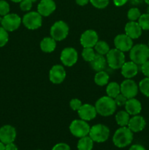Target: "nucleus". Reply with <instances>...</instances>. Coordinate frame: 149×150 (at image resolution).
<instances>
[{"instance_id":"obj_51","label":"nucleus","mask_w":149,"mask_h":150,"mask_svg":"<svg viewBox=\"0 0 149 150\" xmlns=\"http://www.w3.org/2000/svg\"><path fill=\"white\" fill-rule=\"evenodd\" d=\"M148 47H149V41H148Z\"/></svg>"},{"instance_id":"obj_21","label":"nucleus","mask_w":149,"mask_h":150,"mask_svg":"<svg viewBox=\"0 0 149 150\" xmlns=\"http://www.w3.org/2000/svg\"><path fill=\"white\" fill-rule=\"evenodd\" d=\"M125 110L129 115L134 116L140 114L142 111L141 103L134 98L127 100L125 104Z\"/></svg>"},{"instance_id":"obj_15","label":"nucleus","mask_w":149,"mask_h":150,"mask_svg":"<svg viewBox=\"0 0 149 150\" xmlns=\"http://www.w3.org/2000/svg\"><path fill=\"white\" fill-rule=\"evenodd\" d=\"M16 130L14 127L9 125L2 126L0 128V142L4 144L13 143L15 140Z\"/></svg>"},{"instance_id":"obj_36","label":"nucleus","mask_w":149,"mask_h":150,"mask_svg":"<svg viewBox=\"0 0 149 150\" xmlns=\"http://www.w3.org/2000/svg\"><path fill=\"white\" fill-rule=\"evenodd\" d=\"M32 3L31 0H22L20 2V8L23 11H29L32 7Z\"/></svg>"},{"instance_id":"obj_18","label":"nucleus","mask_w":149,"mask_h":150,"mask_svg":"<svg viewBox=\"0 0 149 150\" xmlns=\"http://www.w3.org/2000/svg\"><path fill=\"white\" fill-rule=\"evenodd\" d=\"M146 125V122L142 116L137 115L133 116L130 118L127 127L133 132V133H138L144 130Z\"/></svg>"},{"instance_id":"obj_42","label":"nucleus","mask_w":149,"mask_h":150,"mask_svg":"<svg viewBox=\"0 0 149 150\" xmlns=\"http://www.w3.org/2000/svg\"><path fill=\"white\" fill-rule=\"evenodd\" d=\"M128 1V0H113V3L117 7H121L124 5Z\"/></svg>"},{"instance_id":"obj_29","label":"nucleus","mask_w":149,"mask_h":150,"mask_svg":"<svg viewBox=\"0 0 149 150\" xmlns=\"http://www.w3.org/2000/svg\"><path fill=\"white\" fill-rule=\"evenodd\" d=\"M139 89L143 95L149 98V78L145 77L139 83Z\"/></svg>"},{"instance_id":"obj_13","label":"nucleus","mask_w":149,"mask_h":150,"mask_svg":"<svg viewBox=\"0 0 149 150\" xmlns=\"http://www.w3.org/2000/svg\"><path fill=\"white\" fill-rule=\"evenodd\" d=\"M99 40V36L96 32L92 29L85 31L80 36V44L83 48H93Z\"/></svg>"},{"instance_id":"obj_8","label":"nucleus","mask_w":149,"mask_h":150,"mask_svg":"<svg viewBox=\"0 0 149 150\" xmlns=\"http://www.w3.org/2000/svg\"><path fill=\"white\" fill-rule=\"evenodd\" d=\"M22 23L28 29L35 30L42 26V16L38 12H29L23 17Z\"/></svg>"},{"instance_id":"obj_10","label":"nucleus","mask_w":149,"mask_h":150,"mask_svg":"<svg viewBox=\"0 0 149 150\" xmlns=\"http://www.w3.org/2000/svg\"><path fill=\"white\" fill-rule=\"evenodd\" d=\"M121 93L128 99L133 98L137 95L139 87L134 81L131 79H127L120 85Z\"/></svg>"},{"instance_id":"obj_43","label":"nucleus","mask_w":149,"mask_h":150,"mask_svg":"<svg viewBox=\"0 0 149 150\" xmlns=\"http://www.w3.org/2000/svg\"><path fill=\"white\" fill-rule=\"evenodd\" d=\"M129 150H146L145 148L140 144H134L129 148Z\"/></svg>"},{"instance_id":"obj_5","label":"nucleus","mask_w":149,"mask_h":150,"mask_svg":"<svg viewBox=\"0 0 149 150\" xmlns=\"http://www.w3.org/2000/svg\"><path fill=\"white\" fill-rule=\"evenodd\" d=\"M89 135L93 142L103 143L109 138L110 130L106 125L97 124L91 127Z\"/></svg>"},{"instance_id":"obj_40","label":"nucleus","mask_w":149,"mask_h":150,"mask_svg":"<svg viewBox=\"0 0 149 150\" xmlns=\"http://www.w3.org/2000/svg\"><path fill=\"white\" fill-rule=\"evenodd\" d=\"M52 150H70V147L67 144L58 143L53 147Z\"/></svg>"},{"instance_id":"obj_22","label":"nucleus","mask_w":149,"mask_h":150,"mask_svg":"<svg viewBox=\"0 0 149 150\" xmlns=\"http://www.w3.org/2000/svg\"><path fill=\"white\" fill-rule=\"evenodd\" d=\"M107 64L106 59L104 57L103 55L96 54L93 59L90 62V65L93 69V70L96 72L102 71L105 69Z\"/></svg>"},{"instance_id":"obj_41","label":"nucleus","mask_w":149,"mask_h":150,"mask_svg":"<svg viewBox=\"0 0 149 150\" xmlns=\"http://www.w3.org/2000/svg\"><path fill=\"white\" fill-rule=\"evenodd\" d=\"M5 150H18V147L13 142V143L5 144Z\"/></svg>"},{"instance_id":"obj_32","label":"nucleus","mask_w":149,"mask_h":150,"mask_svg":"<svg viewBox=\"0 0 149 150\" xmlns=\"http://www.w3.org/2000/svg\"><path fill=\"white\" fill-rule=\"evenodd\" d=\"M140 16H141V13L137 7L130 8L127 13V18L131 21H136L137 20H138Z\"/></svg>"},{"instance_id":"obj_11","label":"nucleus","mask_w":149,"mask_h":150,"mask_svg":"<svg viewBox=\"0 0 149 150\" xmlns=\"http://www.w3.org/2000/svg\"><path fill=\"white\" fill-rule=\"evenodd\" d=\"M78 54L74 48L68 47L62 50L60 55V59L63 64L67 67H72L77 62Z\"/></svg>"},{"instance_id":"obj_47","label":"nucleus","mask_w":149,"mask_h":150,"mask_svg":"<svg viewBox=\"0 0 149 150\" xmlns=\"http://www.w3.org/2000/svg\"><path fill=\"white\" fill-rule=\"evenodd\" d=\"M11 1H13V2H15V3H20L22 0H11Z\"/></svg>"},{"instance_id":"obj_39","label":"nucleus","mask_w":149,"mask_h":150,"mask_svg":"<svg viewBox=\"0 0 149 150\" xmlns=\"http://www.w3.org/2000/svg\"><path fill=\"white\" fill-rule=\"evenodd\" d=\"M141 71L145 77L149 78V60L141 64Z\"/></svg>"},{"instance_id":"obj_4","label":"nucleus","mask_w":149,"mask_h":150,"mask_svg":"<svg viewBox=\"0 0 149 150\" xmlns=\"http://www.w3.org/2000/svg\"><path fill=\"white\" fill-rule=\"evenodd\" d=\"M106 60L110 68L118 70L121 68L123 64L125 63V55L124 52L117 48H112L106 54Z\"/></svg>"},{"instance_id":"obj_24","label":"nucleus","mask_w":149,"mask_h":150,"mask_svg":"<svg viewBox=\"0 0 149 150\" xmlns=\"http://www.w3.org/2000/svg\"><path fill=\"white\" fill-rule=\"evenodd\" d=\"M93 146V141L90 136H84L80 138L77 142V147L78 150H92Z\"/></svg>"},{"instance_id":"obj_30","label":"nucleus","mask_w":149,"mask_h":150,"mask_svg":"<svg viewBox=\"0 0 149 150\" xmlns=\"http://www.w3.org/2000/svg\"><path fill=\"white\" fill-rule=\"evenodd\" d=\"M96 54L95 51H93V48H84L83 51H82V57L86 62H90L93 57H95Z\"/></svg>"},{"instance_id":"obj_23","label":"nucleus","mask_w":149,"mask_h":150,"mask_svg":"<svg viewBox=\"0 0 149 150\" xmlns=\"http://www.w3.org/2000/svg\"><path fill=\"white\" fill-rule=\"evenodd\" d=\"M40 48L43 52L51 53L54 51L56 47V41L52 38H45L41 40Z\"/></svg>"},{"instance_id":"obj_25","label":"nucleus","mask_w":149,"mask_h":150,"mask_svg":"<svg viewBox=\"0 0 149 150\" xmlns=\"http://www.w3.org/2000/svg\"><path fill=\"white\" fill-rule=\"evenodd\" d=\"M129 114L126 111H120L115 115V122L121 127H126L128 125L129 121L130 120Z\"/></svg>"},{"instance_id":"obj_16","label":"nucleus","mask_w":149,"mask_h":150,"mask_svg":"<svg viewBox=\"0 0 149 150\" xmlns=\"http://www.w3.org/2000/svg\"><path fill=\"white\" fill-rule=\"evenodd\" d=\"M79 117L84 121H91L96 117L97 112L95 106L89 103L82 104L80 108L77 111Z\"/></svg>"},{"instance_id":"obj_49","label":"nucleus","mask_w":149,"mask_h":150,"mask_svg":"<svg viewBox=\"0 0 149 150\" xmlns=\"http://www.w3.org/2000/svg\"><path fill=\"white\" fill-rule=\"evenodd\" d=\"M147 13H148V14H149V5H148V8H147Z\"/></svg>"},{"instance_id":"obj_2","label":"nucleus","mask_w":149,"mask_h":150,"mask_svg":"<svg viewBox=\"0 0 149 150\" xmlns=\"http://www.w3.org/2000/svg\"><path fill=\"white\" fill-rule=\"evenodd\" d=\"M133 132L127 126L121 127L115 132L112 137L114 145L118 148H124L132 142Z\"/></svg>"},{"instance_id":"obj_1","label":"nucleus","mask_w":149,"mask_h":150,"mask_svg":"<svg viewBox=\"0 0 149 150\" xmlns=\"http://www.w3.org/2000/svg\"><path fill=\"white\" fill-rule=\"evenodd\" d=\"M117 105L113 98L109 96H103L95 103L96 112L102 117H110L115 113Z\"/></svg>"},{"instance_id":"obj_28","label":"nucleus","mask_w":149,"mask_h":150,"mask_svg":"<svg viewBox=\"0 0 149 150\" xmlns=\"http://www.w3.org/2000/svg\"><path fill=\"white\" fill-rule=\"evenodd\" d=\"M95 51H96V54H101V55H105L110 51V46L105 41L98 40L96 45H94Z\"/></svg>"},{"instance_id":"obj_46","label":"nucleus","mask_w":149,"mask_h":150,"mask_svg":"<svg viewBox=\"0 0 149 150\" xmlns=\"http://www.w3.org/2000/svg\"><path fill=\"white\" fill-rule=\"evenodd\" d=\"M0 150H5V144L0 142Z\"/></svg>"},{"instance_id":"obj_33","label":"nucleus","mask_w":149,"mask_h":150,"mask_svg":"<svg viewBox=\"0 0 149 150\" xmlns=\"http://www.w3.org/2000/svg\"><path fill=\"white\" fill-rule=\"evenodd\" d=\"M9 35L7 31L5 30L2 26H0V48L4 46L8 42Z\"/></svg>"},{"instance_id":"obj_35","label":"nucleus","mask_w":149,"mask_h":150,"mask_svg":"<svg viewBox=\"0 0 149 150\" xmlns=\"http://www.w3.org/2000/svg\"><path fill=\"white\" fill-rule=\"evenodd\" d=\"M10 12V5L4 0H0V16H4Z\"/></svg>"},{"instance_id":"obj_9","label":"nucleus","mask_w":149,"mask_h":150,"mask_svg":"<svg viewBox=\"0 0 149 150\" xmlns=\"http://www.w3.org/2000/svg\"><path fill=\"white\" fill-rule=\"evenodd\" d=\"M21 18L15 13H8L1 18V26L7 32H13L19 28L21 24Z\"/></svg>"},{"instance_id":"obj_17","label":"nucleus","mask_w":149,"mask_h":150,"mask_svg":"<svg viewBox=\"0 0 149 150\" xmlns=\"http://www.w3.org/2000/svg\"><path fill=\"white\" fill-rule=\"evenodd\" d=\"M56 5L53 0H41L37 6V12L42 16H49L55 11Z\"/></svg>"},{"instance_id":"obj_12","label":"nucleus","mask_w":149,"mask_h":150,"mask_svg":"<svg viewBox=\"0 0 149 150\" xmlns=\"http://www.w3.org/2000/svg\"><path fill=\"white\" fill-rule=\"evenodd\" d=\"M114 45L115 48L122 52L129 51L133 47V40L126 34H119L114 39Z\"/></svg>"},{"instance_id":"obj_3","label":"nucleus","mask_w":149,"mask_h":150,"mask_svg":"<svg viewBox=\"0 0 149 150\" xmlns=\"http://www.w3.org/2000/svg\"><path fill=\"white\" fill-rule=\"evenodd\" d=\"M129 51L130 59L137 65H141L148 60L149 47L145 44L140 43L133 45Z\"/></svg>"},{"instance_id":"obj_6","label":"nucleus","mask_w":149,"mask_h":150,"mask_svg":"<svg viewBox=\"0 0 149 150\" xmlns=\"http://www.w3.org/2000/svg\"><path fill=\"white\" fill-rule=\"evenodd\" d=\"M51 38L56 41H61L65 39L69 34V26L63 21H56L52 25L50 30Z\"/></svg>"},{"instance_id":"obj_31","label":"nucleus","mask_w":149,"mask_h":150,"mask_svg":"<svg viewBox=\"0 0 149 150\" xmlns=\"http://www.w3.org/2000/svg\"><path fill=\"white\" fill-rule=\"evenodd\" d=\"M138 23L143 30H149V14H142L138 19Z\"/></svg>"},{"instance_id":"obj_45","label":"nucleus","mask_w":149,"mask_h":150,"mask_svg":"<svg viewBox=\"0 0 149 150\" xmlns=\"http://www.w3.org/2000/svg\"><path fill=\"white\" fill-rule=\"evenodd\" d=\"M143 1H144V0H131V4H134V5H137V4L143 2Z\"/></svg>"},{"instance_id":"obj_19","label":"nucleus","mask_w":149,"mask_h":150,"mask_svg":"<svg viewBox=\"0 0 149 150\" xmlns=\"http://www.w3.org/2000/svg\"><path fill=\"white\" fill-rule=\"evenodd\" d=\"M125 34L127 36L129 37L132 40L137 39L140 38L142 35V28L139 25L138 22L136 21H129L125 25Z\"/></svg>"},{"instance_id":"obj_14","label":"nucleus","mask_w":149,"mask_h":150,"mask_svg":"<svg viewBox=\"0 0 149 150\" xmlns=\"http://www.w3.org/2000/svg\"><path fill=\"white\" fill-rule=\"evenodd\" d=\"M66 78V71L64 67L60 64L53 66L49 72V79L51 82L55 84L62 83Z\"/></svg>"},{"instance_id":"obj_34","label":"nucleus","mask_w":149,"mask_h":150,"mask_svg":"<svg viewBox=\"0 0 149 150\" xmlns=\"http://www.w3.org/2000/svg\"><path fill=\"white\" fill-rule=\"evenodd\" d=\"M90 2L96 8L104 9L109 4V0H90Z\"/></svg>"},{"instance_id":"obj_26","label":"nucleus","mask_w":149,"mask_h":150,"mask_svg":"<svg viewBox=\"0 0 149 150\" xmlns=\"http://www.w3.org/2000/svg\"><path fill=\"white\" fill-rule=\"evenodd\" d=\"M106 92L108 96L112 98H115L121 93V87L120 85L116 82H110L108 84L106 88Z\"/></svg>"},{"instance_id":"obj_37","label":"nucleus","mask_w":149,"mask_h":150,"mask_svg":"<svg viewBox=\"0 0 149 150\" xmlns=\"http://www.w3.org/2000/svg\"><path fill=\"white\" fill-rule=\"evenodd\" d=\"M114 100H115V102L117 105H118V106H123V105H125L128 98H126V97L124 96V95H122L121 93H120L118 96H116L114 98Z\"/></svg>"},{"instance_id":"obj_38","label":"nucleus","mask_w":149,"mask_h":150,"mask_svg":"<svg viewBox=\"0 0 149 150\" xmlns=\"http://www.w3.org/2000/svg\"><path fill=\"white\" fill-rule=\"evenodd\" d=\"M70 108L73 110V111H78L79 108L82 105V102L79 99L77 98H73L70 100Z\"/></svg>"},{"instance_id":"obj_44","label":"nucleus","mask_w":149,"mask_h":150,"mask_svg":"<svg viewBox=\"0 0 149 150\" xmlns=\"http://www.w3.org/2000/svg\"><path fill=\"white\" fill-rule=\"evenodd\" d=\"M76 3L80 6H85L90 1V0H75Z\"/></svg>"},{"instance_id":"obj_48","label":"nucleus","mask_w":149,"mask_h":150,"mask_svg":"<svg viewBox=\"0 0 149 150\" xmlns=\"http://www.w3.org/2000/svg\"><path fill=\"white\" fill-rule=\"evenodd\" d=\"M144 1L146 3V4L149 5V0H144Z\"/></svg>"},{"instance_id":"obj_7","label":"nucleus","mask_w":149,"mask_h":150,"mask_svg":"<svg viewBox=\"0 0 149 150\" xmlns=\"http://www.w3.org/2000/svg\"><path fill=\"white\" fill-rule=\"evenodd\" d=\"M90 126L83 120H74L70 125V133L77 138H83L88 136L90 131Z\"/></svg>"},{"instance_id":"obj_27","label":"nucleus","mask_w":149,"mask_h":150,"mask_svg":"<svg viewBox=\"0 0 149 150\" xmlns=\"http://www.w3.org/2000/svg\"><path fill=\"white\" fill-rule=\"evenodd\" d=\"M94 81L96 84L98 85V86H105L106 84H108V81H109V76L104 70L99 71L95 75Z\"/></svg>"},{"instance_id":"obj_20","label":"nucleus","mask_w":149,"mask_h":150,"mask_svg":"<svg viewBox=\"0 0 149 150\" xmlns=\"http://www.w3.org/2000/svg\"><path fill=\"white\" fill-rule=\"evenodd\" d=\"M138 73V65L132 61L125 62L121 67V75L126 79H131L137 76Z\"/></svg>"},{"instance_id":"obj_50","label":"nucleus","mask_w":149,"mask_h":150,"mask_svg":"<svg viewBox=\"0 0 149 150\" xmlns=\"http://www.w3.org/2000/svg\"><path fill=\"white\" fill-rule=\"evenodd\" d=\"M31 1H33V2H35V1H37V0H31Z\"/></svg>"}]
</instances>
